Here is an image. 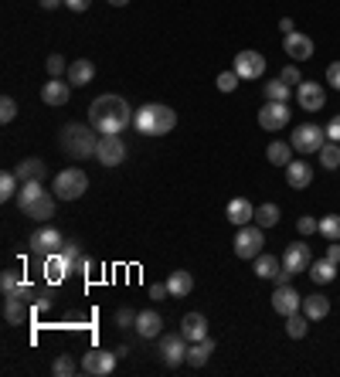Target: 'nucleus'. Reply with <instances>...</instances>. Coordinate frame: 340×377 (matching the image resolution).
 Wrapping results in <instances>:
<instances>
[{
    "label": "nucleus",
    "instance_id": "f257e3e1",
    "mask_svg": "<svg viewBox=\"0 0 340 377\" xmlns=\"http://www.w3.org/2000/svg\"><path fill=\"white\" fill-rule=\"evenodd\" d=\"M136 112H130V102L123 96H99L89 105V126L99 129V136H123L133 126Z\"/></svg>",
    "mask_w": 340,
    "mask_h": 377
},
{
    "label": "nucleus",
    "instance_id": "f03ea898",
    "mask_svg": "<svg viewBox=\"0 0 340 377\" xmlns=\"http://www.w3.org/2000/svg\"><path fill=\"white\" fill-rule=\"evenodd\" d=\"M61 150L68 153V156H96L99 150V129L96 126H82V123H68L61 129Z\"/></svg>",
    "mask_w": 340,
    "mask_h": 377
},
{
    "label": "nucleus",
    "instance_id": "7ed1b4c3",
    "mask_svg": "<svg viewBox=\"0 0 340 377\" xmlns=\"http://www.w3.org/2000/svg\"><path fill=\"white\" fill-rule=\"evenodd\" d=\"M52 191H54L58 201H79L82 194L89 191V177H85V170H79V167H68V170H61V174L54 177Z\"/></svg>",
    "mask_w": 340,
    "mask_h": 377
},
{
    "label": "nucleus",
    "instance_id": "20e7f679",
    "mask_svg": "<svg viewBox=\"0 0 340 377\" xmlns=\"http://www.w3.org/2000/svg\"><path fill=\"white\" fill-rule=\"evenodd\" d=\"M235 255L238 258H256V255H262V249H265V228L259 225H242L235 231Z\"/></svg>",
    "mask_w": 340,
    "mask_h": 377
},
{
    "label": "nucleus",
    "instance_id": "39448f33",
    "mask_svg": "<svg viewBox=\"0 0 340 377\" xmlns=\"http://www.w3.org/2000/svg\"><path fill=\"white\" fill-rule=\"evenodd\" d=\"M323 143H327V129H320L316 123H303L293 129V150L296 153H320Z\"/></svg>",
    "mask_w": 340,
    "mask_h": 377
},
{
    "label": "nucleus",
    "instance_id": "423d86ee",
    "mask_svg": "<svg viewBox=\"0 0 340 377\" xmlns=\"http://www.w3.org/2000/svg\"><path fill=\"white\" fill-rule=\"evenodd\" d=\"M187 337H184L181 330L177 333H163L160 337V357H163V364H170V367H177V364H187Z\"/></svg>",
    "mask_w": 340,
    "mask_h": 377
},
{
    "label": "nucleus",
    "instance_id": "0eeeda50",
    "mask_svg": "<svg viewBox=\"0 0 340 377\" xmlns=\"http://www.w3.org/2000/svg\"><path fill=\"white\" fill-rule=\"evenodd\" d=\"M116 360H119V353H109V350H89L82 353V374L89 377H105L116 371Z\"/></svg>",
    "mask_w": 340,
    "mask_h": 377
},
{
    "label": "nucleus",
    "instance_id": "6e6552de",
    "mask_svg": "<svg viewBox=\"0 0 340 377\" xmlns=\"http://www.w3.org/2000/svg\"><path fill=\"white\" fill-rule=\"evenodd\" d=\"M61 245H65V238H61V231L52 228V225L38 228V231L31 235V251L41 255V258H48V255H54V251H61Z\"/></svg>",
    "mask_w": 340,
    "mask_h": 377
},
{
    "label": "nucleus",
    "instance_id": "1a4fd4ad",
    "mask_svg": "<svg viewBox=\"0 0 340 377\" xmlns=\"http://www.w3.org/2000/svg\"><path fill=\"white\" fill-rule=\"evenodd\" d=\"M296 102H300L303 112H320L327 105V92H323L320 82H300L296 85Z\"/></svg>",
    "mask_w": 340,
    "mask_h": 377
},
{
    "label": "nucleus",
    "instance_id": "9d476101",
    "mask_svg": "<svg viewBox=\"0 0 340 377\" xmlns=\"http://www.w3.org/2000/svg\"><path fill=\"white\" fill-rule=\"evenodd\" d=\"M96 160H99L103 167H119V163L126 160V143H123V136H99Z\"/></svg>",
    "mask_w": 340,
    "mask_h": 377
},
{
    "label": "nucleus",
    "instance_id": "9b49d317",
    "mask_svg": "<svg viewBox=\"0 0 340 377\" xmlns=\"http://www.w3.org/2000/svg\"><path fill=\"white\" fill-rule=\"evenodd\" d=\"M272 309L279 313V316H293V313H300L303 309V296L296 293V286L286 282V286H276V293H272Z\"/></svg>",
    "mask_w": 340,
    "mask_h": 377
},
{
    "label": "nucleus",
    "instance_id": "f8f14e48",
    "mask_svg": "<svg viewBox=\"0 0 340 377\" xmlns=\"http://www.w3.org/2000/svg\"><path fill=\"white\" fill-rule=\"evenodd\" d=\"M259 126L269 133H279L289 126V105L286 102H265L259 109Z\"/></svg>",
    "mask_w": 340,
    "mask_h": 377
},
{
    "label": "nucleus",
    "instance_id": "ddd939ff",
    "mask_svg": "<svg viewBox=\"0 0 340 377\" xmlns=\"http://www.w3.org/2000/svg\"><path fill=\"white\" fill-rule=\"evenodd\" d=\"M310 262H313V251H310V245H303V242H293V245H286V251H283V269H289L293 276H296V272H306Z\"/></svg>",
    "mask_w": 340,
    "mask_h": 377
},
{
    "label": "nucleus",
    "instance_id": "4468645a",
    "mask_svg": "<svg viewBox=\"0 0 340 377\" xmlns=\"http://www.w3.org/2000/svg\"><path fill=\"white\" fill-rule=\"evenodd\" d=\"M235 72L238 78H262L265 75V54H259V51H238Z\"/></svg>",
    "mask_w": 340,
    "mask_h": 377
},
{
    "label": "nucleus",
    "instance_id": "2eb2a0df",
    "mask_svg": "<svg viewBox=\"0 0 340 377\" xmlns=\"http://www.w3.org/2000/svg\"><path fill=\"white\" fill-rule=\"evenodd\" d=\"M283 51L293 61H306V58H313V38L303 34V31H293V34L283 38Z\"/></svg>",
    "mask_w": 340,
    "mask_h": 377
},
{
    "label": "nucleus",
    "instance_id": "dca6fc26",
    "mask_svg": "<svg viewBox=\"0 0 340 377\" xmlns=\"http://www.w3.org/2000/svg\"><path fill=\"white\" fill-rule=\"evenodd\" d=\"M286 184L293 187V191L310 187V184H313V167H310L306 160H289L286 163Z\"/></svg>",
    "mask_w": 340,
    "mask_h": 377
},
{
    "label": "nucleus",
    "instance_id": "f3484780",
    "mask_svg": "<svg viewBox=\"0 0 340 377\" xmlns=\"http://www.w3.org/2000/svg\"><path fill=\"white\" fill-rule=\"evenodd\" d=\"M3 320H7L10 327H24L27 320H31L27 300H21V296H3Z\"/></svg>",
    "mask_w": 340,
    "mask_h": 377
},
{
    "label": "nucleus",
    "instance_id": "a211bd4d",
    "mask_svg": "<svg viewBox=\"0 0 340 377\" xmlns=\"http://www.w3.org/2000/svg\"><path fill=\"white\" fill-rule=\"evenodd\" d=\"M225 218L235 228H242V225H249V221H256V207H252L249 198H235V201H228V207H225Z\"/></svg>",
    "mask_w": 340,
    "mask_h": 377
},
{
    "label": "nucleus",
    "instance_id": "6ab92c4d",
    "mask_svg": "<svg viewBox=\"0 0 340 377\" xmlns=\"http://www.w3.org/2000/svg\"><path fill=\"white\" fill-rule=\"evenodd\" d=\"M68 96H72V82H65V78H48L45 89H41V99L48 105H65Z\"/></svg>",
    "mask_w": 340,
    "mask_h": 377
},
{
    "label": "nucleus",
    "instance_id": "aec40b11",
    "mask_svg": "<svg viewBox=\"0 0 340 377\" xmlns=\"http://www.w3.org/2000/svg\"><path fill=\"white\" fill-rule=\"evenodd\" d=\"M181 333L187 337V343H198V340H205V337H208V320H205L201 313H184Z\"/></svg>",
    "mask_w": 340,
    "mask_h": 377
},
{
    "label": "nucleus",
    "instance_id": "412c9836",
    "mask_svg": "<svg viewBox=\"0 0 340 377\" xmlns=\"http://www.w3.org/2000/svg\"><path fill=\"white\" fill-rule=\"evenodd\" d=\"M65 75H68V82H72L75 89H82V85H89V82L96 78V65H92L89 58H75V61L68 65Z\"/></svg>",
    "mask_w": 340,
    "mask_h": 377
},
{
    "label": "nucleus",
    "instance_id": "4be33fe9",
    "mask_svg": "<svg viewBox=\"0 0 340 377\" xmlns=\"http://www.w3.org/2000/svg\"><path fill=\"white\" fill-rule=\"evenodd\" d=\"M68 272H72V269H68V258H65L61 251H54V255L45 258V279H48L52 286H58V282L68 276Z\"/></svg>",
    "mask_w": 340,
    "mask_h": 377
},
{
    "label": "nucleus",
    "instance_id": "5701e85b",
    "mask_svg": "<svg viewBox=\"0 0 340 377\" xmlns=\"http://www.w3.org/2000/svg\"><path fill=\"white\" fill-rule=\"evenodd\" d=\"M306 276L313 279L316 286H327V282H334V279H337V265H334L330 258H316V262H310Z\"/></svg>",
    "mask_w": 340,
    "mask_h": 377
},
{
    "label": "nucleus",
    "instance_id": "b1692460",
    "mask_svg": "<svg viewBox=\"0 0 340 377\" xmlns=\"http://www.w3.org/2000/svg\"><path fill=\"white\" fill-rule=\"evenodd\" d=\"M211 353H214V340L205 337V340H198V343L187 347V364H191V367H205L211 360Z\"/></svg>",
    "mask_w": 340,
    "mask_h": 377
},
{
    "label": "nucleus",
    "instance_id": "393cba45",
    "mask_svg": "<svg viewBox=\"0 0 340 377\" xmlns=\"http://www.w3.org/2000/svg\"><path fill=\"white\" fill-rule=\"evenodd\" d=\"M167 289H170L174 300H184V296H191V289H194V276L184 272V269H177V272H170V279H167Z\"/></svg>",
    "mask_w": 340,
    "mask_h": 377
},
{
    "label": "nucleus",
    "instance_id": "a878e982",
    "mask_svg": "<svg viewBox=\"0 0 340 377\" xmlns=\"http://www.w3.org/2000/svg\"><path fill=\"white\" fill-rule=\"evenodd\" d=\"M160 327H163V320H160L157 309H143V313H136V333H140V337H157Z\"/></svg>",
    "mask_w": 340,
    "mask_h": 377
},
{
    "label": "nucleus",
    "instance_id": "bb28decb",
    "mask_svg": "<svg viewBox=\"0 0 340 377\" xmlns=\"http://www.w3.org/2000/svg\"><path fill=\"white\" fill-rule=\"evenodd\" d=\"M54 201H58V198H54V191H52V194L45 191V194H41L38 201L27 207L24 214H27V218H34V221H48V218L54 214Z\"/></svg>",
    "mask_w": 340,
    "mask_h": 377
},
{
    "label": "nucleus",
    "instance_id": "cd10ccee",
    "mask_svg": "<svg viewBox=\"0 0 340 377\" xmlns=\"http://www.w3.org/2000/svg\"><path fill=\"white\" fill-rule=\"evenodd\" d=\"M41 194H45V184H41V180H24L14 201H17V207H21V211H27V207H31L34 201H38Z\"/></svg>",
    "mask_w": 340,
    "mask_h": 377
},
{
    "label": "nucleus",
    "instance_id": "c85d7f7f",
    "mask_svg": "<svg viewBox=\"0 0 340 377\" xmlns=\"http://www.w3.org/2000/svg\"><path fill=\"white\" fill-rule=\"evenodd\" d=\"M154 119H157V136H167L174 126H177V112L163 102H154Z\"/></svg>",
    "mask_w": 340,
    "mask_h": 377
},
{
    "label": "nucleus",
    "instance_id": "c756f323",
    "mask_svg": "<svg viewBox=\"0 0 340 377\" xmlns=\"http://www.w3.org/2000/svg\"><path fill=\"white\" fill-rule=\"evenodd\" d=\"M133 129H140L143 136H157V119H154V102H150V105H140V109H136V119H133Z\"/></svg>",
    "mask_w": 340,
    "mask_h": 377
},
{
    "label": "nucleus",
    "instance_id": "7c9ffc66",
    "mask_svg": "<svg viewBox=\"0 0 340 377\" xmlns=\"http://www.w3.org/2000/svg\"><path fill=\"white\" fill-rule=\"evenodd\" d=\"M14 174L21 177V184H24V180H45V163H41L38 156H27V160H21V163L14 167Z\"/></svg>",
    "mask_w": 340,
    "mask_h": 377
},
{
    "label": "nucleus",
    "instance_id": "2f4dec72",
    "mask_svg": "<svg viewBox=\"0 0 340 377\" xmlns=\"http://www.w3.org/2000/svg\"><path fill=\"white\" fill-rule=\"evenodd\" d=\"M303 313H306L310 320H323V316L330 313V300H327V296H320V293H313V296H303Z\"/></svg>",
    "mask_w": 340,
    "mask_h": 377
},
{
    "label": "nucleus",
    "instance_id": "473e14b6",
    "mask_svg": "<svg viewBox=\"0 0 340 377\" xmlns=\"http://www.w3.org/2000/svg\"><path fill=\"white\" fill-rule=\"evenodd\" d=\"M265 156H269V163L286 167L289 160H293V143H286V140H272V143H269V150H265Z\"/></svg>",
    "mask_w": 340,
    "mask_h": 377
},
{
    "label": "nucleus",
    "instance_id": "72a5a7b5",
    "mask_svg": "<svg viewBox=\"0 0 340 377\" xmlns=\"http://www.w3.org/2000/svg\"><path fill=\"white\" fill-rule=\"evenodd\" d=\"M283 269V258L276 255H256V276L259 279H276Z\"/></svg>",
    "mask_w": 340,
    "mask_h": 377
},
{
    "label": "nucleus",
    "instance_id": "f704fd0d",
    "mask_svg": "<svg viewBox=\"0 0 340 377\" xmlns=\"http://www.w3.org/2000/svg\"><path fill=\"white\" fill-rule=\"evenodd\" d=\"M310 323H313V320H310L306 313H303V316H300V313L286 316V337H289V340H303V337H306V330H310Z\"/></svg>",
    "mask_w": 340,
    "mask_h": 377
},
{
    "label": "nucleus",
    "instance_id": "c9c22d12",
    "mask_svg": "<svg viewBox=\"0 0 340 377\" xmlns=\"http://www.w3.org/2000/svg\"><path fill=\"white\" fill-rule=\"evenodd\" d=\"M320 167H323V170H337L340 167V143L327 140V143L320 147Z\"/></svg>",
    "mask_w": 340,
    "mask_h": 377
},
{
    "label": "nucleus",
    "instance_id": "e433bc0d",
    "mask_svg": "<svg viewBox=\"0 0 340 377\" xmlns=\"http://www.w3.org/2000/svg\"><path fill=\"white\" fill-rule=\"evenodd\" d=\"M289 96H293V85H286L283 78L265 82V102H286Z\"/></svg>",
    "mask_w": 340,
    "mask_h": 377
},
{
    "label": "nucleus",
    "instance_id": "4c0bfd02",
    "mask_svg": "<svg viewBox=\"0 0 340 377\" xmlns=\"http://www.w3.org/2000/svg\"><path fill=\"white\" fill-rule=\"evenodd\" d=\"M17 184H21V177L14 170H3L0 174V201H14L17 198Z\"/></svg>",
    "mask_w": 340,
    "mask_h": 377
},
{
    "label": "nucleus",
    "instance_id": "58836bf2",
    "mask_svg": "<svg viewBox=\"0 0 340 377\" xmlns=\"http://www.w3.org/2000/svg\"><path fill=\"white\" fill-rule=\"evenodd\" d=\"M256 225L259 228L279 225V204H262V207H256Z\"/></svg>",
    "mask_w": 340,
    "mask_h": 377
},
{
    "label": "nucleus",
    "instance_id": "ea45409f",
    "mask_svg": "<svg viewBox=\"0 0 340 377\" xmlns=\"http://www.w3.org/2000/svg\"><path fill=\"white\" fill-rule=\"evenodd\" d=\"M75 371H82V364L75 367V357H72V353H61V357L52 364V374L54 377H72Z\"/></svg>",
    "mask_w": 340,
    "mask_h": 377
},
{
    "label": "nucleus",
    "instance_id": "a19ab883",
    "mask_svg": "<svg viewBox=\"0 0 340 377\" xmlns=\"http://www.w3.org/2000/svg\"><path fill=\"white\" fill-rule=\"evenodd\" d=\"M320 235H323L327 242H340V214L320 218Z\"/></svg>",
    "mask_w": 340,
    "mask_h": 377
},
{
    "label": "nucleus",
    "instance_id": "79ce46f5",
    "mask_svg": "<svg viewBox=\"0 0 340 377\" xmlns=\"http://www.w3.org/2000/svg\"><path fill=\"white\" fill-rule=\"evenodd\" d=\"M21 282H24V279H21V272H14V269H7V272L0 276V293H3V296H10L14 289H21Z\"/></svg>",
    "mask_w": 340,
    "mask_h": 377
},
{
    "label": "nucleus",
    "instance_id": "37998d69",
    "mask_svg": "<svg viewBox=\"0 0 340 377\" xmlns=\"http://www.w3.org/2000/svg\"><path fill=\"white\" fill-rule=\"evenodd\" d=\"M14 119H17V102L10 96H3L0 99V123H14Z\"/></svg>",
    "mask_w": 340,
    "mask_h": 377
},
{
    "label": "nucleus",
    "instance_id": "c03bdc74",
    "mask_svg": "<svg viewBox=\"0 0 340 377\" xmlns=\"http://www.w3.org/2000/svg\"><path fill=\"white\" fill-rule=\"evenodd\" d=\"M45 65H48V75L52 78H61V72H68V61H65L61 54H48Z\"/></svg>",
    "mask_w": 340,
    "mask_h": 377
},
{
    "label": "nucleus",
    "instance_id": "a18cd8bd",
    "mask_svg": "<svg viewBox=\"0 0 340 377\" xmlns=\"http://www.w3.org/2000/svg\"><path fill=\"white\" fill-rule=\"evenodd\" d=\"M296 231H300V235H316V231H320V218H313V214H303V218L296 221Z\"/></svg>",
    "mask_w": 340,
    "mask_h": 377
},
{
    "label": "nucleus",
    "instance_id": "49530a36",
    "mask_svg": "<svg viewBox=\"0 0 340 377\" xmlns=\"http://www.w3.org/2000/svg\"><path fill=\"white\" fill-rule=\"evenodd\" d=\"M218 89H221V92H235V89H238V72H235V68L218 75Z\"/></svg>",
    "mask_w": 340,
    "mask_h": 377
},
{
    "label": "nucleus",
    "instance_id": "de8ad7c7",
    "mask_svg": "<svg viewBox=\"0 0 340 377\" xmlns=\"http://www.w3.org/2000/svg\"><path fill=\"white\" fill-rule=\"evenodd\" d=\"M283 82H286V85H300V82H303V75H300V68H296V65H286V68H283Z\"/></svg>",
    "mask_w": 340,
    "mask_h": 377
},
{
    "label": "nucleus",
    "instance_id": "09e8293b",
    "mask_svg": "<svg viewBox=\"0 0 340 377\" xmlns=\"http://www.w3.org/2000/svg\"><path fill=\"white\" fill-rule=\"evenodd\" d=\"M52 309V293H34V313Z\"/></svg>",
    "mask_w": 340,
    "mask_h": 377
},
{
    "label": "nucleus",
    "instance_id": "8fccbe9b",
    "mask_svg": "<svg viewBox=\"0 0 340 377\" xmlns=\"http://www.w3.org/2000/svg\"><path fill=\"white\" fill-rule=\"evenodd\" d=\"M116 323H119V327H136V313H133V309H126V306H123V309L116 313Z\"/></svg>",
    "mask_w": 340,
    "mask_h": 377
},
{
    "label": "nucleus",
    "instance_id": "3c124183",
    "mask_svg": "<svg viewBox=\"0 0 340 377\" xmlns=\"http://www.w3.org/2000/svg\"><path fill=\"white\" fill-rule=\"evenodd\" d=\"M327 140L340 143V112L337 116H330V123H327Z\"/></svg>",
    "mask_w": 340,
    "mask_h": 377
},
{
    "label": "nucleus",
    "instance_id": "603ef678",
    "mask_svg": "<svg viewBox=\"0 0 340 377\" xmlns=\"http://www.w3.org/2000/svg\"><path fill=\"white\" fill-rule=\"evenodd\" d=\"M163 296H170V289H167V282H154L150 286V300H163Z\"/></svg>",
    "mask_w": 340,
    "mask_h": 377
},
{
    "label": "nucleus",
    "instance_id": "864d4df0",
    "mask_svg": "<svg viewBox=\"0 0 340 377\" xmlns=\"http://www.w3.org/2000/svg\"><path fill=\"white\" fill-rule=\"evenodd\" d=\"M323 258H330L334 265H340V242H330V245H327V251H323Z\"/></svg>",
    "mask_w": 340,
    "mask_h": 377
},
{
    "label": "nucleus",
    "instance_id": "5fc2aeb1",
    "mask_svg": "<svg viewBox=\"0 0 340 377\" xmlns=\"http://www.w3.org/2000/svg\"><path fill=\"white\" fill-rule=\"evenodd\" d=\"M327 82H330L334 89H340V61H334V65L327 68Z\"/></svg>",
    "mask_w": 340,
    "mask_h": 377
},
{
    "label": "nucleus",
    "instance_id": "6e6d98bb",
    "mask_svg": "<svg viewBox=\"0 0 340 377\" xmlns=\"http://www.w3.org/2000/svg\"><path fill=\"white\" fill-rule=\"evenodd\" d=\"M65 7H68V10H75V14H82V10H89V7H92V0H65Z\"/></svg>",
    "mask_w": 340,
    "mask_h": 377
},
{
    "label": "nucleus",
    "instance_id": "4d7b16f0",
    "mask_svg": "<svg viewBox=\"0 0 340 377\" xmlns=\"http://www.w3.org/2000/svg\"><path fill=\"white\" fill-rule=\"evenodd\" d=\"M279 31H283V34H293V31H296L293 17H283V21H279Z\"/></svg>",
    "mask_w": 340,
    "mask_h": 377
},
{
    "label": "nucleus",
    "instance_id": "13d9d810",
    "mask_svg": "<svg viewBox=\"0 0 340 377\" xmlns=\"http://www.w3.org/2000/svg\"><path fill=\"white\" fill-rule=\"evenodd\" d=\"M38 3H41V7H45V10H54V7H61V3H65V0H38Z\"/></svg>",
    "mask_w": 340,
    "mask_h": 377
},
{
    "label": "nucleus",
    "instance_id": "bf43d9fd",
    "mask_svg": "<svg viewBox=\"0 0 340 377\" xmlns=\"http://www.w3.org/2000/svg\"><path fill=\"white\" fill-rule=\"evenodd\" d=\"M109 3H112V7H126L130 0H109Z\"/></svg>",
    "mask_w": 340,
    "mask_h": 377
}]
</instances>
